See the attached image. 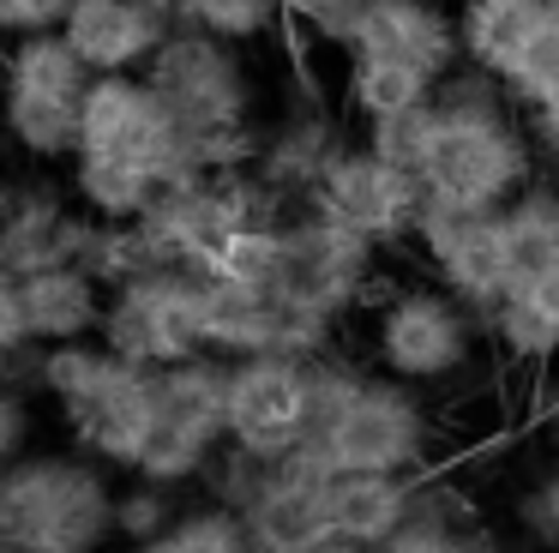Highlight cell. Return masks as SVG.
<instances>
[{
  "label": "cell",
  "mask_w": 559,
  "mask_h": 553,
  "mask_svg": "<svg viewBox=\"0 0 559 553\" xmlns=\"http://www.w3.org/2000/svg\"><path fill=\"white\" fill-rule=\"evenodd\" d=\"M433 115V151L421 168V187L433 204L506 211L542 175V144H535L530 115L511 103L493 72L457 67L451 79H439Z\"/></svg>",
  "instance_id": "obj_1"
},
{
  "label": "cell",
  "mask_w": 559,
  "mask_h": 553,
  "mask_svg": "<svg viewBox=\"0 0 559 553\" xmlns=\"http://www.w3.org/2000/svg\"><path fill=\"white\" fill-rule=\"evenodd\" d=\"M355 319H361L367 367L415 385V391L457 397L469 385H487L499 367L481 313H469L457 295H445L427 271L415 283H379V295Z\"/></svg>",
  "instance_id": "obj_2"
},
{
  "label": "cell",
  "mask_w": 559,
  "mask_h": 553,
  "mask_svg": "<svg viewBox=\"0 0 559 553\" xmlns=\"http://www.w3.org/2000/svg\"><path fill=\"white\" fill-rule=\"evenodd\" d=\"M0 536L19 553H109L115 475L85 451H25L0 469Z\"/></svg>",
  "instance_id": "obj_3"
},
{
  "label": "cell",
  "mask_w": 559,
  "mask_h": 553,
  "mask_svg": "<svg viewBox=\"0 0 559 553\" xmlns=\"http://www.w3.org/2000/svg\"><path fill=\"white\" fill-rule=\"evenodd\" d=\"M337 475H433L439 469V415L427 391L367 367L349 403L331 415L313 445Z\"/></svg>",
  "instance_id": "obj_4"
},
{
  "label": "cell",
  "mask_w": 559,
  "mask_h": 553,
  "mask_svg": "<svg viewBox=\"0 0 559 553\" xmlns=\"http://www.w3.org/2000/svg\"><path fill=\"white\" fill-rule=\"evenodd\" d=\"M385 259H391L385 247L343 228L319 204H295V211H283V252H277V283L271 289L283 301H301V307H319L349 325L379 295Z\"/></svg>",
  "instance_id": "obj_5"
},
{
  "label": "cell",
  "mask_w": 559,
  "mask_h": 553,
  "mask_svg": "<svg viewBox=\"0 0 559 553\" xmlns=\"http://www.w3.org/2000/svg\"><path fill=\"white\" fill-rule=\"evenodd\" d=\"M79 127H85L79 151H103V156H121V163H139L163 187L187 180V175H205L193 156V132L163 108V96L151 91L145 72H97L85 103H79Z\"/></svg>",
  "instance_id": "obj_6"
},
{
  "label": "cell",
  "mask_w": 559,
  "mask_h": 553,
  "mask_svg": "<svg viewBox=\"0 0 559 553\" xmlns=\"http://www.w3.org/2000/svg\"><path fill=\"white\" fill-rule=\"evenodd\" d=\"M103 349L133 367H175V361L211 355L205 349V283L193 271H157L133 276V283L109 289V313H103Z\"/></svg>",
  "instance_id": "obj_7"
},
{
  "label": "cell",
  "mask_w": 559,
  "mask_h": 553,
  "mask_svg": "<svg viewBox=\"0 0 559 553\" xmlns=\"http://www.w3.org/2000/svg\"><path fill=\"white\" fill-rule=\"evenodd\" d=\"M409 259L415 271H427L445 295H457L481 319L518 289V264H511V240H506L499 211H451V204L427 199L409 240Z\"/></svg>",
  "instance_id": "obj_8"
},
{
  "label": "cell",
  "mask_w": 559,
  "mask_h": 553,
  "mask_svg": "<svg viewBox=\"0 0 559 553\" xmlns=\"http://www.w3.org/2000/svg\"><path fill=\"white\" fill-rule=\"evenodd\" d=\"M313 204L325 216H337L343 228L367 235L373 247L409 252L415 223H421V211H427V187L415 175H403L397 163H385L373 144L343 139V151L331 156V168H325V180H319Z\"/></svg>",
  "instance_id": "obj_9"
},
{
  "label": "cell",
  "mask_w": 559,
  "mask_h": 553,
  "mask_svg": "<svg viewBox=\"0 0 559 553\" xmlns=\"http://www.w3.org/2000/svg\"><path fill=\"white\" fill-rule=\"evenodd\" d=\"M229 445L259 463L313 445V403H307V361L295 355H247L229 361Z\"/></svg>",
  "instance_id": "obj_10"
},
{
  "label": "cell",
  "mask_w": 559,
  "mask_h": 553,
  "mask_svg": "<svg viewBox=\"0 0 559 553\" xmlns=\"http://www.w3.org/2000/svg\"><path fill=\"white\" fill-rule=\"evenodd\" d=\"M61 421H67L73 451L97 457L109 475H133L145 445H151V433H157V373L109 355L103 379L91 385L79 403H67Z\"/></svg>",
  "instance_id": "obj_11"
},
{
  "label": "cell",
  "mask_w": 559,
  "mask_h": 553,
  "mask_svg": "<svg viewBox=\"0 0 559 553\" xmlns=\"http://www.w3.org/2000/svg\"><path fill=\"white\" fill-rule=\"evenodd\" d=\"M331 475L337 469L313 445L271 463L259 493L241 505L247 529H253V548L259 553H319L325 541H337V529H331Z\"/></svg>",
  "instance_id": "obj_12"
},
{
  "label": "cell",
  "mask_w": 559,
  "mask_h": 553,
  "mask_svg": "<svg viewBox=\"0 0 559 553\" xmlns=\"http://www.w3.org/2000/svg\"><path fill=\"white\" fill-rule=\"evenodd\" d=\"M85 211L55 180H13L0 187V264L19 276H37L49 264H73Z\"/></svg>",
  "instance_id": "obj_13"
},
{
  "label": "cell",
  "mask_w": 559,
  "mask_h": 553,
  "mask_svg": "<svg viewBox=\"0 0 559 553\" xmlns=\"http://www.w3.org/2000/svg\"><path fill=\"white\" fill-rule=\"evenodd\" d=\"M355 48H367V55H397L409 67L433 72V79H451L463 67L457 7H445V0H367Z\"/></svg>",
  "instance_id": "obj_14"
},
{
  "label": "cell",
  "mask_w": 559,
  "mask_h": 553,
  "mask_svg": "<svg viewBox=\"0 0 559 553\" xmlns=\"http://www.w3.org/2000/svg\"><path fill=\"white\" fill-rule=\"evenodd\" d=\"M337 151H343V132L331 127L319 108H295V115L259 127L253 180L283 204V211H295V204H313V192H319V180H325V168Z\"/></svg>",
  "instance_id": "obj_15"
},
{
  "label": "cell",
  "mask_w": 559,
  "mask_h": 553,
  "mask_svg": "<svg viewBox=\"0 0 559 553\" xmlns=\"http://www.w3.org/2000/svg\"><path fill=\"white\" fill-rule=\"evenodd\" d=\"M61 31L91 72H145L163 36L175 31V19L139 7V0H73Z\"/></svg>",
  "instance_id": "obj_16"
},
{
  "label": "cell",
  "mask_w": 559,
  "mask_h": 553,
  "mask_svg": "<svg viewBox=\"0 0 559 553\" xmlns=\"http://www.w3.org/2000/svg\"><path fill=\"white\" fill-rule=\"evenodd\" d=\"M205 283V349L223 361L247 355H277L283 343V295L265 283H223V276H199Z\"/></svg>",
  "instance_id": "obj_17"
},
{
  "label": "cell",
  "mask_w": 559,
  "mask_h": 553,
  "mask_svg": "<svg viewBox=\"0 0 559 553\" xmlns=\"http://www.w3.org/2000/svg\"><path fill=\"white\" fill-rule=\"evenodd\" d=\"M157 427L193 433L205 445H229V361L193 355L157 367Z\"/></svg>",
  "instance_id": "obj_18"
},
{
  "label": "cell",
  "mask_w": 559,
  "mask_h": 553,
  "mask_svg": "<svg viewBox=\"0 0 559 553\" xmlns=\"http://www.w3.org/2000/svg\"><path fill=\"white\" fill-rule=\"evenodd\" d=\"M415 487L421 475H331V529L337 541L379 553L403 536L415 511Z\"/></svg>",
  "instance_id": "obj_19"
},
{
  "label": "cell",
  "mask_w": 559,
  "mask_h": 553,
  "mask_svg": "<svg viewBox=\"0 0 559 553\" xmlns=\"http://www.w3.org/2000/svg\"><path fill=\"white\" fill-rule=\"evenodd\" d=\"M25 307L37 343H85L103 331L109 283H97L85 264H49V271L25 276Z\"/></svg>",
  "instance_id": "obj_20"
},
{
  "label": "cell",
  "mask_w": 559,
  "mask_h": 553,
  "mask_svg": "<svg viewBox=\"0 0 559 553\" xmlns=\"http://www.w3.org/2000/svg\"><path fill=\"white\" fill-rule=\"evenodd\" d=\"M337 91H343L349 120L373 127V120H391V115H409V108L433 103L439 79L421 67H409V60H397V55H367V48H355V55H343Z\"/></svg>",
  "instance_id": "obj_21"
},
{
  "label": "cell",
  "mask_w": 559,
  "mask_h": 553,
  "mask_svg": "<svg viewBox=\"0 0 559 553\" xmlns=\"http://www.w3.org/2000/svg\"><path fill=\"white\" fill-rule=\"evenodd\" d=\"M547 19H554V0H457L463 67H481L499 79Z\"/></svg>",
  "instance_id": "obj_22"
},
{
  "label": "cell",
  "mask_w": 559,
  "mask_h": 553,
  "mask_svg": "<svg viewBox=\"0 0 559 553\" xmlns=\"http://www.w3.org/2000/svg\"><path fill=\"white\" fill-rule=\"evenodd\" d=\"M91 79H97V72H91L85 55L67 43V31H25V36H13V43H0V84H7V91L85 103Z\"/></svg>",
  "instance_id": "obj_23"
},
{
  "label": "cell",
  "mask_w": 559,
  "mask_h": 553,
  "mask_svg": "<svg viewBox=\"0 0 559 553\" xmlns=\"http://www.w3.org/2000/svg\"><path fill=\"white\" fill-rule=\"evenodd\" d=\"M67 192H73V204L91 223H139V216L157 204L163 180L145 175L139 163H121V156L79 151L73 163H67Z\"/></svg>",
  "instance_id": "obj_24"
},
{
  "label": "cell",
  "mask_w": 559,
  "mask_h": 553,
  "mask_svg": "<svg viewBox=\"0 0 559 553\" xmlns=\"http://www.w3.org/2000/svg\"><path fill=\"white\" fill-rule=\"evenodd\" d=\"M0 132L19 156L31 163H73L85 127H79V103L61 96H31V91H7L0 84Z\"/></svg>",
  "instance_id": "obj_25"
},
{
  "label": "cell",
  "mask_w": 559,
  "mask_h": 553,
  "mask_svg": "<svg viewBox=\"0 0 559 553\" xmlns=\"http://www.w3.org/2000/svg\"><path fill=\"white\" fill-rule=\"evenodd\" d=\"M506 223V240H511V264L518 276H535L547 264H559V175H535L518 199L499 211Z\"/></svg>",
  "instance_id": "obj_26"
},
{
  "label": "cell",
  "mask_w": 559,
  "mask_h": 553,
  "mask_svg": "<svg viewBox=\"0 0 559 553\" xmlns=\"http://www.w3.org/2000/svg\"><path fill=\"white\" fill-rule=\"evenodd\" d=\"M139 553H259V548H253V529H247V517L235 505L193 499V505H181L169 536L139 548Z\"/></svg>",
  "instance_id": "obj_27"
},
{
  "label": "cell",
  "mask_w": 559,
  "mask_h": 553,
  "mask_svg": "<svg viewBox=\"0 0 559 553\" xmlns=\"http://www.w3.org/2000/svg\"><path fill=\"white\" fill-rule=\"evenodd\" d=\"M181 517V493L157 487L145 475L115 481V548H151L169 536V523Z\"/></svg>",
  "instance_id": "obj_28"
},
{
  "label": "cell",
  "mask_w": 559,
  "mask_h": 553,
  "mask_svg": "<svg viewBox=\"0 0 559 553\" xmlns=\"http://www.w3.org/2000/svg\"><path fill=\"white\" fill-rule=\"evenodd\" d=\"M283 0H181V19L175 24H193V31H211L223 43H271L283 31Z\"/></svg>",
  "instance_id": "obj_29"
},
{
  "label": "cell",
  "mask_w": 559,
  "mask_h": 553,
  "mask_svg": "<svg viewBox=\"0 0 559 553\" xmlns=\"http://www.w3.org/2000/svg\"><path fill=\"white\" fill-rule=\"evenodd\" d=\"M499 84H506V96L523 108V115H535V108L559 91V19H547L542 31L523 43V55L499 72Z\"/></svg>",
  "instance_id": "obj_30"
},
{
  "label": "cell",
  "mask_w": 559,
  "mask_h": 553,
  "mask_svg": "<svg viewBox=\"0 0 559 553\" xmlns=\"http://www.w3.org/2000/svg\"><path fill=\"white\" fill-rule=\"evenodd\" d=\"M433 103L409 108V115H391V120H373V127H361V144H373L385 163H397L403 175L421 180L427 168V151H433Z\"/></svg>",
  "instance_id": "obj_31"
},
{
  "label": "cell",
  "mask_w": 559,
  "mask_h": 553,
  "mask_svg": "<svg viewBox=\"0 0 559 553\" xmlns=\"http://www.w3.org/2000/svg\"><path fill=\"white\" fill-rule=\"evenodd\" d=\"M37 337H31V307H25V276L0 264V361L13 367V385L37 379Z\"/></svg>",
  "instance_id": "obj_32"
},
{
  "label": "cell",
  "mask_w": 559,
  "mask_h": 553,
  "mask_svg": "<svg viewBox=\"0 0 559 553\" xmlns=\"http://www.w3.org/2000/svg\"><path fill=\"white\" fill-rule=\"evenodd\" d=\"M31 433H37V415H31L25 385L0 379V469L19 463V457L31 451Z\"/></svg>",
  "instance_id": "obj_33"
},
{
  "label": "cell",
  "mask_w": 559,
  "mask_h": 553,
  "mask_svg": "<svg viewBox=\"0 0 559 553\" xmlns=\"http://www.w3.org/2000/svg\"><path fill=\"white\" fill-rule=\"evenodd\" d=\"M523 523H530V536L542 541V548L559 553V457L535 475V487L523 493Z\"/></svg>",
  "instance_id": "obj_34"
},
{
  "label": "cell",
  "mask_w": 559,
  "mask_h": 553,
  "mask_svg": "<svg viewBox=\"0 0 559 553\" xmlns=\"http://www.w3.org/2000/svg\"><path fill=\"white\" fill-rule=\"evenodd\" d=\"M511 295L523 301V313L542 325L547 343H554V355H559V264H547V271H535V276H518Z\"/></svg>",
  "instance_id": "obj_35"
},
{
  "label": "cell",
  "mask_w": 559,
  "mask_h": 553,
  "mask_svg": "<svg viewBox=\"0 0 559 553\" xmlns=\"http://www.w3.org/2000/svg\"><path fill=\"white\" fill-rule=\"evenodd\" d=\"M73 0H19V24L25 31H61Z\"/></svg>",
  "instance_id": "obj_36"
},
{
  "label": "cell",
  "mask_w": 559,
  "mask_h": 553,
  "mask_svg": "<svg viewBox=\"0 0 559 553\" xmlns=\"http://www.w3.org/2000/svg\"><path fill=\"white\" fill-rule=\"evenodd\" d=\"M530 127H535V144H542V156H559V91L530 115Z\"/></svg>",
  "instance_id": "obj_37"
},
{
  "label": "cell",
  "mask_w": 559,
  "mask_h": 553,
  "mask_svg": "<svg viewBox=\"0 0 559 553\" xmlns=\"http://www.w3.org/2000/svg\"><path fill=\"white\" fill-rule=\"evenodd\" d=\"M139 7H151V12H163V19H181V0H139Z\"/></svg>",
  "instance_id": "obj_38"
},
{
  "label": "cell",
  "mask_w": 559,
  "mask_h": 553,
  "mask_svg": "<svg viewBox=\"0 0 559 553\" xmlns=\"http://www.w3.org/2000/svg\"><path fill=\"white\" fill-rule=\"evenodd\" d=\"M319 553H367V548H355V541H325Z\"/></svg>",
  "instance_id": "obj_39"
},
{
  "label": "cell",
  "mask_w": 559,
  "mask_h": 553,
  "mask_svg": "<svg viewBox=\"0 0 559 553\" xmlns=\"http://www.w3.org/2000/svg\"><path fill=\"white\" fill-rule=\"evenodd\" d=\"M295 7H307V0H283V12H295Z\"/></svg>",
  "instance_id": "obj_40"
},
{
  "label": "cell",
  "mask_w": 559,
  "mask_h": 553,
  "mask_svg": "<svg viewBox=\"0 0 559 553\" xmlns=\"http://www.w3.org/2000/svg\"><path fill=\"white\" fill-rule=\"evenodd\" d=\"M0 553H19V548H13V541H7V536H0Z\"/></svg>",
  "instance_id": "obj_41"
},
{
  "label": "cell",
  "mask_w": 559,
  "mask_h": 553,
  "mask_svg": "<svg viewBox=\"0 0 559 553\" xmlns=\"http://www.w3.org/2000/svg\"><path fill=\"white\" fill-rule=\"evenodd\" d=\"M0 379H13V367H7V361H0Z\"/></svg>",
  "instance_id": "obj_42"
},
{
  "label": "cell",
  "mask_w": 559,
  "mask_h": 553,
  "mask_svg": "<svg viewBox=\"0 0 559 553\" xmlns=\"http://www.w3.org/2000/svg\"><path fill=\"white\" fill-rule=\"evenodd\" d=\"M547 163H554V175H559V156H547Z\"/></svg>",
  "instance_id": "obj_43"
},
{
  "label": "cell",
  "mask_w": 559,
  "mask_h": 553,
  "mask_svg": "<svg viewBox=\"0 0 559 553\" xmlns=\"http://www.w3.org/2000/svg\"><path fill=\"white\" fill-rule=\"evenodd\" d=\"M554 19H559V0H554Z\"/></svg>",
  "instance_id": "obj_44"
},
{
  "label": "cell",
  "mask_w": 559,
  "mask_h": 553,
  "mask_svg": "<svg viewBox=\"0 0 559 553\" xmlns=\"http://www.w3.org/2000/svg\"><path fill=\"white\" fill-rule=\"evenodd\" d=\"M121 553H139V548H121Z\"/></svg>",
  "instance_id": "obj_45"
}]
</instances>
